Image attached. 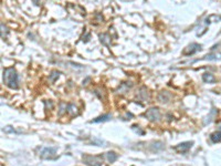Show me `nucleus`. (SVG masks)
Returning <instances> with one entry per match:
<instances>
[{
	"instance_id": "f257e3e1",
	"label": "nucleus",
	"mask_w": 221,
	"mask_h": 166,
	"mask_svg": "<svg viewBox=\"0 0 221 166\" xmlns=\"http://www.w3.org/2000/svg\"><path fill=\"white\" fill-rule=\"evenodd\" d=\"M4 83L10 89L17 90L19 88V77L14 67L6 68L4 70Z\"/></svg>"
},
{
	"instance_id": "f03ea898",
	"label": "nucleus",
	"mask_w": 221,
	"mask_h": 166,
	"mask_svg": "<svg viewBox=\"0 0 221 166\" xmlns=\"http://www.w3.org/2000/svg\"><path fill=\"white\" fill-rule=\"evenodd\" d=\"M82 159L83 162L86 164L87 166H103V156H92V155H87V154H84L82 156Z\"/></svg>"
},
{
	"instance_id": "7ed1b4c3",
	"label": "nucleus",
	"mask_w": 221,
	"mask_h": 166,
	"mask_svg": "<svg viewBox=\"0 0 221 166\" xmlns=\"http://www.w3.org/2000/svg\"><path fill=\"white\" fill-rule=\"evenodd\" d=\"M39 155L42 158L45 159H53L57 156V149L54 147H43L40 149V154Z\"/></svg>"
},
{
	"instance_id": "20e7f679",
	"label": "nucleus",
	"mask_w": 221,
	"mask_h": 166,
	"mask_svg": "<svg viewBox=\"0 0 221 166\" xmlns=\"http://www.w3.org/2000/svg\"><path fill=\"white\" fill-rule=\"evenodd\" d=\"M145 116L150 122H158L160 120V112L157 108H152L145 112Z\"/></svg>"
},
{
	"instance_id": "39448f33",
	"label": "nucleus",
	"mask_w": 221,
	"mask_h": 166,
	"mask_svg": "<svg viewBox=\"0 0 221 166\" xmlns=\"http://www.w3.org/2000/svg\"><path fill=\"white\" fill-rule=\"evenodd\" d=\"M201 50V44H198V43H191L189 44L188 47H186L183 51V54L184 55H191V54L196 53L198 51Z\"/></svg>"
},
{
	"instance_id": "423d86ee",
	"label": "nucleus",
	"mask_w": 221,
	"mask_h": 166,
	"mask_svg": "<svg viewBox=\"0 0 221 166\" xmlns=\"http://www.w3.org/2000/svg\"><path fill=\"white\" fill-rule=\"evenodd\" d=\"M191 146H192V142H184V143L178 144L177 146H175V151H177V152H179V153H185V152H187Z\"/></svg>"
},
{
	"instance_id": "0eeeda50",
	"label": "nucleus",
	"mask_w": 221,
	"mask_h": 166,
	"mask_svg": "<svg viewBox=\"0 0 221 166\" xmlns=\"http://www.w3.org/2000/svg\"><path fill=\"white\" fill-rule=\"evenodd\" d=\"M137 99H138L140 101L148 102V100H149V93H148V91L146 90V88L140 89V92H138V94H137Z\"/></svg>"
},
{
	"instance_id": "6e6552de",
	"label": "nucleus",
	"mask_w": 221,
	"mask_h": 166,
	"mask_svg": "<svg viewBox=\"0 0 221 166\" xmlns=\"http://www.w3.org/2000/svg\"><path fill=\"white\" fill-rule=\"evenodd\" d=\"M170 98H171V94L167 91H161L158 94V101L160 103H168L170 101Z\"/></svg>"
},
{
	"instance_id": "1a4fd4ad",
	"label": "nucleus",
	"mask_w": 221,
	"mask_h": 166,
	"mask_svg": "<svg viewBox=\"0 0 221 166\" xmlns=\"http://www.w3.org/2000/svg\"><path fill=\"white\" fill-rule=\"evenodd\" d=\"M99 38H100V41L102 42V44H104L106 47L111 45V37H109V33H100Z\"/></svg>"
},
{
	"instance_id": "9d476101",
	"label": "nucleus",
	"mask_w": 221,
	"mask_h": 166,
	"mask_svg": "<svg viewBox=\"0 0 221 166\" xmlns=\"http://www.w3.org/2000/svg\"><path fill=\"white\" fill-rule=\"evenodd\" d=\"M204 60H209V61H216V60H221V51L220 52H216V53H210L204 55Z\"/></svg>"
},
{
	"instance_id": "9b49d317",
	"label": "nucleus",
	"mask_w": 221,
	"mask_h": 166,
	"mask_svg": "<svg viewBox=\"0 0 221 166\" xmlns=\"http://www.w3.org/2000/svg\"><path fill=\"white\" fill-rule=\"evenodd\" d=\"M132 86H133L132 82H124V83H122V84H121V86H119L118 93H125V92L128 91V90L132 88Z\"/></svg>"
},
{
	"instance_id": "f8f14e48",
	"label": "nucleus",
	"mask_w": 221,
	"mask_h": 166,
	"mask_svg": "<svg viewBox=\"0 0 221 166\" xmlns=\"http://www.w3.org/2000/svg\"><path fill=\"white\" fill-rule=\"evenodd\" d=\"M66 112H68L71 116H75L78 114V108H76V106L73 104H68V106H66Z\"/></svg>"
},
{
	"instance_id": "ddd939ff",
	"label": "nucleus",
	"mask_w": 221,
	"mask_h": 166,
	"mask_svg": "<svg viewBox=\"0 0 221 166\" xmlns=\"http://www.w3.org/2000/svg\"><path fill=\"white\" fill-rule=\"evenodd\" d=\"M202 80H204V82H206V83H213V82H216V78L213 77V74L208 73V72L202 75Z\"/></svg>"
},
{
	"instance_id": "4468645a",
	"label": "nucleus",
	"mask_w": 221,
	"mask_h": 166,
	"mask_svg": "<svg viewBox=\"0 0 221 166\" xmlns=\"http://www.w3.org/2000/svg\"><path fill=\"white\" fill-rule=\"evenodd\" d=\"M211 141L213 143H219L221 142V132H214L210 135Z\"/></svg>"
},
{
	"instance_id": "2eb2a0df",
	"label": "nucleus",
	"mask_w": 221,
	"mask_h": 166,
	"mask_svg": "<svg viewBox=\"0 0 221 166\" xmlns=\"http://www.w3.org/2000/svg\"><path fill=\"white\" fill-rule=\"evenodd\" d=\"M221 20V16H217V14H211L210 17H208L206 19V23H209V22H218V21Z\"/></svg>"
},
{
	"instance_id": "dca6fc26",
	"label": "nucleus",
	"mask_w": 221,
	"mask_h": 166,
	"mask_svg": "<svg viewBox=\"0 0 221 166\" xmlns=\"http://www.w3.org/2000/svg\"><path fill=\"white\" fill-rule=\"evenodd\" d=\"M106 157H107V159H109V163H114L116 159H117L118 155L114 152H109V153H106Z\"/></svg>"
},
{
	"instance_id": "f3484780",
	"label": "nucleus",
	"mask_w": 221,
	"mask_h": 166,
	"mask_svg": "<svg viewBox=\"0 0 221 166\" xmlns=\"http://www.w3.org/2000/svg\"><path fill=\"white\" fill-rule=\"evenodd\" d=\"M109 119H111V115H109V114H106V115L100 116V117H97V119L93 120L92 122H94V123H99V122H105V121H109Z\"/></svg>"
},
{
	"instance_id": "a211bd4d",
	"label": "nucleus",
	"mask_w": 221,
	"mask_h": 166,
	"mask_svg": "<svg viewBox=\"0 0 221 166\" xmlns=\"http://www.w3.org/2000/svg\"><path fill=\"white\" fill-rule=\"evenodd\" d=\"M7 36H8V29H7V27H6L4 23H1V38H2V39L5 40V39L7 38Z\"/></svg>"
},
{
	"instance_id": "6ab92c4d",
	"label": "nucleus",
	"mask_w": 221,
	"mask_h": 166,
	"mask_svg": "<svg viewBox=\"0 0 221 166\" xmlns=\"http://www.w3.org/2000/svg\"><path fill=\"white\" fill-rule=\"evenodd\" d=\"M60 74H61V73H60V72H58V71H52L51 74H50V81L54 82L55 80H57V79L60 77Z\"/></svg>"
},
{
	"instance_id": "aec40b11",
	"label": "nucleus",
	"mask_w": 221,
	"mask_h": 166,
	"mask_svg": "<svg viewBox=\"0 0 221 166\" xmlns=\"http://www.w3.org/2000/svg\"><path fill=\"white\" fill-rule=\"evenodd\" d=\"M4 132H6V133H14V127H11V126H6V127H4Z\"/></svg>"
},
{
	"instance_id": "412c9836",
	"label": "nucleus",
	"mask_w": 221,
	"mask_h": 166,
	"mask_svg": "<svg viewBox=\"0 0 221 166\" xmlns=\"http://www.w3.org/2000/svg\"><path fill=\"white\" fill-rule=\"evenodd\" d=\"M44 1L45 0H32V2H33L35 6H42L44 4Z\"/></svg>"
}]
</instances>
